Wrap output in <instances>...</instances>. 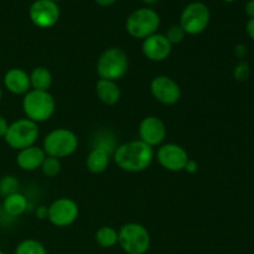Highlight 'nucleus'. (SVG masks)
<instances>
[{
    "label": "nucleus",
    "instance_id": "nucleus-1",
    "mask_svg": "<svg viewBox=\"0 0 254 254\" xmlns=\"http://www.w3.org/2000/svg\"><path fill=\"white\" fill-rule=\"evenodd\" d=\"M114 161L119 169L128 173H141L151 165L154 149L144 141L130 140L121 144L114 150Z\"/></svg>",
    "mask_w": 254,
    "mask_h": 254
},
{
    "label": "nucleus",
    "instance_id": "nucleus-2",
    "mask_svg": "<svg viewBox=\"0 0 254 254\" xmlns=\"http://www.w3.org/2000/svg\"><path fill=\"white\" fill-rule=\"evenodd\" d=\"M129 60L126 51L119 47H109L97 60L96 71L99 78L118 81L128 72Z\"/></svg>",
    "mask_w": 254,
    "mask_h": 254
},
{
    "label": "nucleus",
    "instance_id": "nucleus-3",
    "mask_svg": "<svg viewBox=\"0 0 254 254\" xmlns=\"http://www.w3.org/2000/svg\"><path fill=\"white\" fill-rule=\"evenodd\" d=\"M56 102L51 93L30 89L22 98V111L27 119L35 123L49 121L55 113Z\"/></svg>",
    "mask_w": 254,
    "mask_h": 254
},
{
    "label": "nucleus",
    "instance_id": "nucleus-4",
    "mask_svg": "<svg viewBox=\"0 0 254 254\" xmlns=\"http://www.w3.org/2000/svg\"><path fill=\"white\" fill-rule=\"evenodd\" d=\"M151 238L143 225L129 222L118 231V245L127 254H145L150 248Z\"/></svg>",
    "mask_w": 254,
    "mask_h": 254
},
{
    "label": "nucleus",
    "instance_id": "nucleus-5",
    "mask_svg": "<svg viewBox=\"0 0 254 254\" xmlns=\"http://www.w3.org/2000/svg\"><path fill=\"white\" fill-rule=\"evenodd\" d=\"M78 148V138L67 128H57L46 134L42 149L47 156L62 159L72 155Z\"/></svg>",
    "mask_w": 254,
    "mask_h": 254
},
{
    "label": "nucleus",
    "instance_id": "nucleus-6",
    "mask_svg": "<svg viewBox=\"0 0 254 254\" xmlns=\"http://www.w3.org/2000/svg\"><path fill=\"white\" fill-rule=\"evenodd\" d=\"M160 27V16L151 7H140L131 12L126 21L127 32L134 39L144 40L156 34Z\"/></svg>",
    "mask_w": 254,
    "mask_h": 254
},
{
    "label": "nucleus",
    "instance_id": "nucleus-7",
    "mask_svg": "<svg viewBox=\"0 0 254 254\" xmlns=\"http://www.w3.org/2000/svg\"><path fill=\"white\" fill-rule=\"evenodd\" d=\"M39 134L40 130L37 123L27 118H22L9 124L4 140L10 148L19 151L35 145Z\"/></svg>",
    "mask_w": 254,
    "mask_h": 254
},
{
    "label": "nucleus",
    "instance_id": "nucleus-8",
    "mask_svg": "<svg viewBox=\"0 0 254 254\" xmlns=\"http://www.w3.org/2000/svg\"><path fill=\"white\" fill-rule=\"evenodd\" d=\"M210 19L211 12L207 5L201 1H193L184 7L179 25L186 35H198L207 29Z\"/></svg>",
    "mask_w": 254,
    "mask_h": 254
},
{
    "label": "nucleus",
    "instance_id": "nucleus-9",
    "mask_svg": "<svg viewBox=\"0 0 254 254\" xmlns=\"http://www.w3.org/2000/svg\"><path fill=\"white\" fill-rule=\"evenodd\" d=\"M78 205L72 198L60 197L47 207V220L56 227H68L78 218Z\"/></svg>",
    "mask_w": 254,
    "mask_h": 254
},
{
    "label": "nucleus",
    "instance_id": "nucleus-10",
    "mask_svg": "<svg viewBox=\"0 0 254 254\" xmlns=\"http://www.w3.org/2000/svg\"><path fill=\"white\" fill-rule=\"evenodd\" d=\"M60 6L52 0H35L29 9L30 20L40 29H50L60 20Z\"/></svg>",
    "mask_w": 254,
    "mask_h": 254
},
{
    "label": "nucleus",
    "instance_id": "nucleus-11",
    "mask_svg": "<svg viewBox=\"0 0 254 254\" xmlns=\"http://www.w3.org/2000/svg\"><path fill=\"white\" fill-rule=\"evenodd\" d=\"M189 154L183 146L174 143L161 144L156 151V160L164 169L173 173H179L185 169Z\"/></svg>",
    "mask_w": 254,
    "mask_h": 254
},
{
    "label": "nucleus",
    "instance_id": "nucleus-12",
    "mask_svg": "<svg viewBox=\"0 0 254 254\" xmlns=\"http://www.w3.org/2000/svg\"><path fill=\"white\" fill-rule=\"evenodd\" d=\"M150 92L154 98L164 106H174L181 98L180 86L168 76L154 77L150 82Z\"/></svg>",
    "mask_w": 254,
    "mask_h": 254
},
{
    "label": "nucleus",
    "instance_id": "nucleus-13",
    "mask_svg": "<svg viewBox=\"0 0 254 254\" xmlns=\"http://www.w3.org/2000/svg\"><path fill=\"white\" fill-rule=\"evenodd\" d=\"M139 138L151 148L161 145L166 138L165 124L155 116L145 117L139 124Z\"/></svg>",
    "mask_w": 254,
    "mask_h": 254
},
{
    "label": "nucleus",
    "instance_id": "nucleus-14",
    "mask_svg": "<svg viewBox=\"0 0 254 254\" xmlns=\"http://www.w3.org/2000/svg\"><path fill=\"white\" fill-rule=\"evenodd\" d=\"M173 45L168 41L165 35L153 34L151 36L143 40L141 44V52L144 56L153 62L165 61L171 54Z\"/></svg>",
    "mask_w": 254,
    "mask_h": 254
},
{
    "label": "nucleus",
    "instance_id": "nucleus-15",
    "mask_svg": "<svg viewBox=\"0 0 254 254\" xmlns=\"http://www.w3.org/2000/svg\"><path fill=\"white\" fill-rule=\"evenodd\" d=\"M4 86L10 93L16 96H25L31 89L30 86V76L25 69L10 68L4 74Z\"/></svg>",
    "mask_w": 254,
    "mask_h": 254
},
{
    "label": "nucleus",
    "instance_id": "nucleus-16",
    "mask_svg": "<svg viewBox=\"0 0 254 254\" xmlns=\"http://www.w3.org/2000/svg\"><path fill=\"white\" fill-rule=\"evenodd\" d=\"M45 158H46V154H45L44 149L32 145L19 150L16 155V164L21 170L34 171L41 168V164Z\"/></svg>",
    "mask_w": 254,
    "mask_h": 254
},
{
    "label": "nucleus",
    "instance_id": "nucleus-17",
    "mask_svg": "<svg viewBox=\"0 0 254 254\" xmlns=\"http://www.w3.org/2000/svg\"><path fill=\"white\" fill-rule=\"evenodd\" d=\"M96 93L99 101L107 106H114L121 101L122 92L114 81L99 78L96 83Z\"/></svg>",
    "mask_w": 254,
    "mask_h": 254
},
{
    "label": "nucleus",
    "instance_id": "nucleus-18",
    "mask_svg": "<svg viewBox=\"0 0 254 254\" xmlns=\"http://www.w3.org/2000/svg\"><path fill=\"white\" fill-rule=\"evenodd\" d=\"M109 164V153L104 148L94 146L87 156L86 165L92 174H102L107 170Z\"/></svg>",
    "mask_w": 254,
    "mask_h": 254
},
{
    "label": "nucleus",
    "instance_id": "nucleus-19",
    "mask_svg": "<svg viewBox=\"0 0 254 254\" xmlns=\"http://www.w3.org/2000/svg\"><path fill=\"white\" fill-rule=\"evenodd\" d=\"M30 76V86L34 91L49 92L52 84V74L46 67H35Z\"/></svg>",
    "mask_w": 254,
    "mask_h": 254
},
{
    "label": "nucleus",
    "instance_id": "nucleus-20",
    "mask_svg": "<svg viewBox=\"0 0 254 254\" xmlns=\"http://www.w3.org/2000/svg\"><path fill=\"white\" fill-rule=\"evenodd\" d=\"M2 208L7 215L12 216V217L21 216L27 208V198L20 192L12 193V195L4 197Z\"/></svg>",
    "mask_w": 254,
    "mask_h": 254
},
{
    "label": "nucleus",
    "instance_id": "nucleus-21",
    "mask_svg": "<svg viewBox=\"0 0 254 254\" xmlns=\"http://www.w3.org/2000/svg\"><path fill=\"white\" fill-rule=\"evenodd\" d=\"M96 242L102 248H112L118 243V231L111 226H102L96 232Z\"/></svg>",
    "mask_w": 254,
    "mask_h": 254
},
{
    "label": "nucleus",
    "instance_id": "nucleus-22",
    "mask_svg": "<svg viewBox=\"0 0 254 254\" xmlns=\"http://www.w3.org/2000/svg\"><path fill=\"white\" fill-rule=\"evenodd\" d=\"M15 254H47V251L39 241L25 240L17 245Z\"/></svg>",
    "mask_w": 254,
    "mask_h": 254
},
{
    "label": "nucleus",
    "instance_id": "nucleus-23",
    "mask_svg": "<svg viewBox=\"0 0 254 254\" xmlns=\"http://www.w3.org/2000/svg\"><path fill=\"white\" fill-rule=\"evenodd\" d=\"M40 169H41L42 174L47 178H56L61 173V161H60V159L46 155Z\"/></svg>",
    "mask_w": 254,
    "mask_h": 254
},
{
    "label": "nucleus",
    "instance_id": "nucleus-24",
    "mask_svg": "<svg viewBox=\"0 0 254 254\" xmlns=\"http://www.w3.org/2000/svg\"><path fill=\"white\" fill-rule=\"evenodd\" d=\"M19 180L12 175H5L0 179V196L6 197L12 193L19 192Z\"/></svg>",
    "mask_w": 254,
    "mask_h": 254
},
{
    "label": "nucleus",
    "instance_id": "nucleus-25",
    "mask_svg": "<svg viewBox=\"0 0 254 254\" xmlns=\"http://www.w3.org/2000/svg\"><path fill=\"white\" fill-rule=\"evenodd\" d=\"M165 36L171 45H178V44H180V42L184 41L186 34L180 25H173V26L169 27V30L166 31Z\"/></svg>",
    "mask_w": 254,
    "mask_h": 254
},
{
    "label": "nucleus",
    "instance_id": "nucleus-26",
    "mask_svg": "<svg viewBox=\"0 0 254 254\" xmlns=\"http://www.w3.org/2000/svg\"><path fill=\"white\" fill-rule=\"evenodd\" d=\"M251 68L247 62H240L235 68V78L237 81H246L250 77Z\"/></svg>",
    "mask_w": 254,
    "mask_h": 254
},
{
    "label": "nucleus",
    "instance_id": "nucleus-27",
    "mask_svg": "<svg viewBox=\"0 0 254 254\" xmlns=\"http://www.w3.org/2000/svg\"><path fill=\"white\" fill-rule=\"evenodd\" d=\"M184 170H185L188 174H195L196 171L198 170V164L196 163L195 160H192V159H189Z\"/></svg>",
    "mask_w": 254,
    "mask_h": 254
},
{
    "label": "nucleus",
    "instance_id": "nucleus-28",
    "mask_svg": "<svg viewBox=\"0 0 254 254\" xmlns=\"http://www.w3.org/2000/svg\"><path fill=\"white\" fill-rule=\"evenodd\" d=\"M245 11L250 19H253L254 17V0H248V1L246 2Z\"/></svg>",
    "mask_w": 254,
    "mask_h": 254
},
{
    "label": "nucleus",
    "instance_id": "nucleus-29",
    "mask_svg": "<svg viewBox=\"0 0 254 254\" xmlns=\"http://www.w3.org/2000/svg\"><path fill=\"white\" fill-rule=\"evenodd\" d=\"M35 215L39 220H46L47 218V207L46 206H40V207L36 208L35 211Z\"/></svg>",
    "mask_w": 254,
    "mask_h": 254
},
{
    "label": "nucleus",
    "instance_id": "nucleus-30",
    "mask_svg": "<svg viewBox=\"0 0 254 254\" xmlns=\"http://www.w3.org/2000/svg\"><path fill=\"white\" fill-rule=\"evenodd\" d=\"M7 127H9V123H7L6 119L2 116H0V138H4L5 134H6Z\"/></svg>",
    "mask_w": 254,
    "mask_h": 254
},
{
    "label": "nucleus",
    "instance_id": "nucleus-31",
    "mask_svg": "<svg viewBox=\"0 0 254 254\" xmlns=\"http://www.w3.org/2000/svg\"><path fill=\"white\" fill-rule=\"evenodd\" d=\"M246 31H247L248 36H250L254 41V17L247 21V25H246Z\"/></svg>",
    "mask_w": 254,
    "mask_h": 254
},
{
    "label": "nucleus",
    "instance_id": "nucleus-32",
    "mask_svg": "<svg viewBox=\"0 0 254 254\" xmlns=\"http://www.w3.org/2000/svg\"><path fill=\"white\" fill-rule=\"evenodd\" d=\"M94 1H96V4L99 5V6H111V5H113L117 0H94Z\"/></svg>",
    "mask_w": 254,
    "mask_h": 254
},
{
    "label": "nucleus",
    "instance_id": "nucleus-33",
    "mask_svg": "<svg viewBox=\"0 0 254 254\" xmlns=\"http://www.w3.org/2000/svg\"><path fill=\"white\" fill-rule=\"evenodd\" d=\"M236 52H237L238 57H241V59H242L243 55L246 54V47L243 46V45H238V46L236 47Z\"/></svg>",
    "mask_w": 254,
    "mask_h": 254
},
{
    "label": "nucleus",
    "instance_id": "nucleus-34",
    "mask_svg": "<svg viewBox=\"0 0 254 254\" xmlns=\"http://www.w3.org/2000/svg\"><path fill=\"white\" fill-rule=\"evenodd\" d=\"M158 1L159 0H143L144 4H146V5H154V4H156Z\"/></svg>",
    "mask_w": 254,
    "mask_h": 254
},
{
    "label": "nucleus",
    "instance_id": "nucleus-35",
    "mask_svg": "<svg viewBox=\"0 0 254 254\" xmlns=\"http://www.w3.org/2000/svg\"><path fill=\"white\" fill-rule=\"evenodd\" d=\"M2 98V91H1V87H0V101H1Z\"/></svg>",
    "mask_w": 254,
    "mask_h": 254
},
{
    "label": "nucleus",
    "instance_id": "nucleus-36",
    "mask_svg": "<svg viewBox=\"0 0 254 254\" xmlns=\"http://www.w3.org/2000/svg\"><path fill=\"white\" fill-rule=\"evenodd\" d=\"M222 1H225V2H232V1H235V0H222Z\"/></svg>",
    "mask_w": 254,
    "mask_h": 254
},
{
    "label": "nucleus",
    "instance_id": "nucleus-37",
    "mask_svg": "<svg viewBox=\"0 0 254 254\" xmlns=\"http://www.w3.org/2000/svg\"><path fill=\"white\" fill-rule=\"evenodd\" d=\"M52 1H55V2H59V1H61V0H52Z\"/></svg>",
    "mask_w": 254,
    "mask_h": 254
},
{
    "label": "nucleus",
    "instance_id": "nucleus-38",
    "mask_svg": "<svg viewBox=\"0 0 254 254\" xmlns=\"http://www.w3.org/2000/svg\"><path fill=\"white\" fill-rule=\"evenodd\" d=\"M0 254H6L5 252H2V251H0Z\"/></svg>",
    "mask_w": 254,
    "mask_h": 254
},
{
    "label": "nucleus",
    "instance_id": "nucleus-39",
    "mask_svg": "<svg viewBox=\"0 0 254 254\" xmlns=\"http://www.w3.org/2000/svg\"><path fill=\"white\" fill-rule=\"evenodd\" d=\"M196 1H200V0H196Z\"/></svg>",
    "mask_w": 254,
    "mask_h": 254
}]
</instances>
